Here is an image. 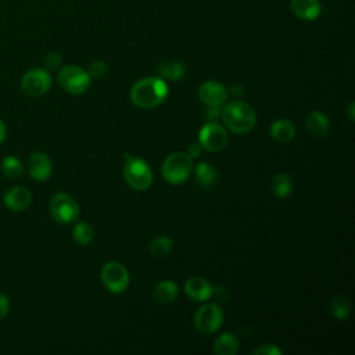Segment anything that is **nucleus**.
<instances>
[{"label":"nucleus","instance_id":"obj_16","mask_svg":"<svg viewBox=\"0 0 355 355\" xmlns=\"http://www.w3.org/2000/svg\"><path fill=\"white\" fill-rule=\"evenodd\" d=\"M270 136L275 141L280 144H286L294 139L295 126L288 119H276L270 125Z\"/></svg>","mask_w":355,"mask_h":355},{"label":"nucleus","instance_id":"obj_4","mask_svg":"<svg viewBox=\"0 0 355 355\" xmlns=\"http://www.w3.org/2000/svg\"><path fill=\"white\" fill-rule=\"evenodd\" d=\"M126 162L123 166V178L126 183L135 190H147L153 183V171L150 165L141 159L126 154Z\"/></svg>","mask_w":355,"mask_h":355},{"label":"nucleus","instance_id":"obj_30","mask_svg":"<svg viewBox=\"0 0 355 355\" xmlns=\"http://www.w3.org/2000/svg\"><path fill=\"white\" fill-rule=\"evenodd\" d=\"M220 107H207L205 118L208 119V122H215V119L220 116Z\"/></svg>","mask_w":355,"mask_h":355},{"label":"nucleus","instance_id":"obj_25","mask_svg":"<svg viewBox=\"0 0 355 355\" xmlns=\"http://www.w3.org/2000/svg\"><path fill=\"white\" fill-rule=\"evenodd\" d=\"M73 240L80 245H87L93 240V229L86 222H79L75 225L72 232Z\"/></svg>","mask_w":355,"mask_h":355},{"label":"nucleus","instance_id":"obj_21","mask_svg":"<svg viewBox=\"0 0 355 355\" xmlns=\"http://www.w3.org/2000/svg\"><path fill=\"white\" fill-rule=\"evenodd\" d=\"M196 179L202 187H212L216 182L218 173L215 168L207 162H198L196 166Z\"/></svg>","mask_w":355,"mask_h":355},{"label":"nucleus","instance_id":"obj_29","mask_svg":"<svg viewBox=\"0 0 355 355\" xmlns=\"http://www.w3.org/2000/svg\"><path fill=\"white\" fill-rule=\"evenodd\" d=\"M60 64H61V57H60V54H57V53H50V54H47V55L44 57V65H46L47 68H50V69L58 68Z\"/></svg>","mask_w":355,"mask_h":355},{"label":"nucleus","instance_id":"obj_18","mask_svg":"<svg viewBox=\"0 0 355 355\" xmlns=\"http://www.w3.org/2000/svg\"><path fill=\"white\" fill-rule=\"evenodd\" d=\"M305 125L315 136H326L330 130V122L320 111H311L305 118Z\"/></svg>","mask_w":355,"mask_h":355},{"label":"nucleus","instance_id":"obj_13","mask_svg":"<svg viewBox=\"0 0 355 355\" xmlns=\"http://www.w3.org/2000/svg\"><path fill=\"white\" fill-rule=\"evenodd\" d=\"M32 202V194L28 189L15 186L11 187L6 194H4V204L8 209L14 212H19L26 209Z\"/></svg>","mask_w":355,"mask_h":355},{"label":"nucleus","instance_id":"obj_14","mask_svg":"<svg viewBox=\"0 0 355 355\" xmlns=\"http://www.w3.org/2000/svg\"><path fill=\"white\" fill-rule=\"evenodd\" d=\"M184 291L194 301H207L212 295L214 287L207 279L193 276L184 283Z\"/></svg>","mask_w":355,"mask_h":355},{"label":"nucleus","instance_id":"obj_6","mask_svg":"<svg viewBox=\"0 0 355 355\" xmlns=\"http://www.w3.org/2000/svg\"><path fill=\"white\" fill-rule=\"evenodd\" d=\"M49 209L53 219L61 225L75 222L79 216V205L75 198L67 193H57L49 202Z\"/></svg>","mask_w":355,"mask_h":355},{"label":"nucleus","instance_id":"obj_33","mask_svg":"<svg viewBox=\"0 0 355 355\" xmlns=\"http://www.w3.org/2000/svg\"><path fill=\"white\" fill-rule=\"evenodd\" d=\"M354 110H355V104H354V101H351V103L348 104V108H347V115H348V119H349L351 122H352L354 118H355Z\"/></svg>","mask_w":355,"mask_h":355},{"label":"nucleus","instance_id":"obj_17","mask_svg":"<svg viewBox=\"0 0 355 355\" xmlns=\"http://www.w3.org/2000/svg\"><path fill=\"white\" fill-rule=\"evenodd\" d=\"M179 294V287L172 280H162L155 284L153 290V298L159 304H171L176 300Z\"/></svg>","mask_w":355,"mask_h":355},{"label":"nucleus","instance_id":"obj_31","mask_svg":"<svg viewBox=\"0 0 355 355\" xmlns=\"http://www.w3.org/2000/svg\"><path fill=\"white\" fill-rule=\"evenodd\" d=\"M10 311V301L6 294H0V319L7 316Z\"/></svg>","mask_w":355,"mask_h":355},{"label":"nucleus","instance_id":"obj_8","mask_svg":"<svg viewBox=\"0 0 355 355\" xmlns=\"http://www.w3.org/2000/svg\"><path fill=\"white\" fill-rule=\"evenodd\" d=\"M194 327L202 333L209 334L216 331L223 323V312L216 304H205L197 309L194 315Z\"/></svg>","mask_w":355,"mask_h":355},{"label":"nucleus","instance_id":"obj_34","mask_svg":"<svg viewBox=\"0 0 355 355\" xmlns=\"http://www.w3.org/2000/svg\"><path fill=\"white\" fill-rule=\"evenodd\" d=\"M6 136H7V128H6L4 122L0 119V144L4 141Z\"/></svg>","mask_w":355,"mask_h":355},{"label":"nucleus","instance_id":"obj_5","mask_svg":"<svg viewBox=\"0 0 355 355\" xmlns=\"http://www.w3.org/2000/svg\"><path fill=\"white\" fill-rule=\"evenodd\" d=\"M92 76L83 68L76 65L62 67L58 72L60 86L71 94H82L90 86Z\"/></svg>","mask_w":355,"mask_h":355},{"label":"nucleus","instance_id":"obj_20","mask_svg":"<svg viewBox=\"0 0 355 355\" xmlns=\"http://www.w3.org/2000/svg\"><path fill=\"white\" fill-rule=\"evenodd\" d=\"M158 73L162 79L166 80H179L184 76V67L178 61H162L158 65Z\"/></svg>","mask_w":355,"mask_h":355},{"label":"nucleus","instance_id":"obj_12","mask_svg":"<svg viewBox=\"0 0 355 355\" xmlns=\"http://www.w3.org/2000/svg\"><path fill=\"white\" fill-rule=\"evenodd\" d=\"M28 172L31 178L37 182L47 180L53 172V165L49 155L42 151L32 153L28 159Z\"/></svg>","mask_w":355,"mask_h":355},{"label":"nucleus","instance_id":"obj_32","mask_svg":"<svg viewBox=\"0 0 355 355\" xmlns=\"http://www.w3.org/2000/svg\"><path fill=\"white\" fill-rule=\"evenodd\" d=\"M201 144L200 143H191L190 146H189V151H187V154L191 157V158H194V157H200L201 155Z\"/></svg>","mask_w":355,"mask_h":355},{"label":"nucleus","instance_id":"obj_28","mask_svg":"<svg viewBox=\"0 0 355 355\" xmlns=\"http://www.w3.org/2000/svg\"><path fill=\"white\" fill-rule=\"evenodd\" d=\"M254 355H282V349L275 344H265L252 351Z\"/></svg>","mask_w":355,"mask_h":355},{"label":"nucleus","instance_id":"obj_27","mask_svg":"<svg viewBox=\"0 0 355 355\" xmlns=\"http://www.w3.org/2000/svg\"><path fill=\"white\" fill-rule=\"evenodd\" d=\"M107 64L104 61H94L89 68V75L93 78H103L107 73Z\"/></svg>","mask_w":355,"mask_h":355},{"label":"nucleus","instance_id":"obj_24","mask_svg":"<svg viewBox=\"0 0 355 355\" xmlns=\"http://www.w3.org/2000/svg\"><path fill=\"white\" fill-rule=\"evenodd\" d=\"M1 171L8 179H17L22 175L24 165L18 158L8 155L1 161Z\"/></svg>","mask_w":355,"mask_h":355},{"label":"nucleus","instance_id":"obj_22","mask_svg":"<svg viewBox=\"0 0 355 355\" xmlns=\"http://www.w3.org/2000/svg\"><path fill=\"white\" fill-rule=\"evenodd\" d=\"M272 193L279 198H286L293 190V180L287 173H277L270 182Z\"/></svg>","mask_w":355,"mask_h":355},{"label":"nucleus","instance_id":"obj_2","mask_svg":"<svg viewBox=\"0 0 355 355\" xmlns=\"http://www.w3.org/2000/svg\"><path fill=\"white\" fill-rule=\"evenodd\" d=\"M220 116L225 125L232 132L239 135L248 133L257 123V114L254 108L248 103L240 100H233L227 103L222 108Z\"/></svg>","mask_w":355,"mask_h":355},{"label":"nucleus","instance_id":"obj_3","mask_svg":"<svg viewBox=\"0 0 355 355\" xmlns=\"http://www.w3.org/2000/svg\"><path fill=\"white\" fill-rule=\"evenodd\" d=\"M193 168V158L187 153L176 151L169 154L162 162V176L171 184L183 183Z\"/></svg>","mask_w":355,"mask_h":355},{"label":"nucleus","instance_id":"obj_1","mask_svg":"<svg viewBox=\"0 0 355 355\" xmlns=\"http://www.w3.org/2000/svg\"><path fill=\"white\" fill-rule=\"evenodd\" d=\"M168 96V85L162 78L148 76L137 80L130 92V101L140 108H153L164 103Z\"/></svg>","mask_w":355,"mask_h":355},{"label":"nucleus","instance_id":"obj_19","mask_svg":"<svg viewBox=\"0 0 355 355\" xmlns=\"http://www.w3.org/2000/svg\"><path fill=\"white\" fill-rule=\"evenodd\" d=\"M239 351V341L232 333L220 334L214 343V352L218 355H236Z\"/></svg>","mask_w":355,"mask_h":355},{"label":"nucleus","instance_id":"obj_26","mask_svg":"<svg viewBox=\"0 0 355 355\" xmlns=\"http://www.w3.org/2000/svg\"><path fill=\"white\" fill-rule=\"evenodd\" d=\"M330 312L337 318V319H345L349 315V301L344 295H338L333 298L330 302Z\"/></svg>","mask_w":355,"mask_h":355},{"label":"nucleus","instance_id":"obj_7","mask_svg":"<svg viewBox=\"0 0 355 355\" xmlns=\"http://www.w3.org/2000/svg\"><path fill=\"white\" fill-rule=\"evenodd\" d=\"M101 282L105 286V288L111 293H122L128 288L130 277L128 269L115 261L107 262L101 269Z\"/></svg>","mask_w":355,"mask_h":355},{"label":"nucleus","instance_id":"obj_10","mask_svg":"<svg viewBox=\"0 0 355 355\" xmlns=\"http://www.w3.org/2000/svg\"><path fill=\"white\" fill-rule=\"evenodd\" d=\"M51 76L44 69H31L21 79V89L29 97H39L49 92Z\"/></svg>","mask_w":355,"mask_h":355},{"label":"nucleus","instance_id":"obj_15","mask_svg":"<svg viewBox=\"0 0 355 355\" xmlns=\"http://www.w3.org/2000/svg\"><path fill=\"white\" fill-rule=\"evenodd\" d=\"M291 11L302 21H313L319 17L322 6L319 0H291Z\"/></svg>","mask_w":355,"mask_h":355},{"label":"nucleus","instance_id":"obj_9","mask_svg":"<svg viewBox=\"0 0 355 355\" xmlns=\"http://www.w3.org/2000/svg\"><path fill=\"white\" fill-rule=\"evenodd\" d=\"M229 140L226 129L216 122H207L198 132V143L202 148L216 153L226 147Z\"/></svg>","mask_w":355,"mask_h":355},{"label":"nucleus","instance_id":"obj_23","mask_svg":"<svg viewBox=\"0 0 355 355\" xmlns=\"http://www.w3.org/2000/svg\"><path fill=\"white\" fill-rule=\"evenodd\" d=\"M173 247V241L168 236H158L155 237L150 244V252L155 258H164L166 257Z\"/></svg>","mask_w":355,"mask_h":355},{"label":"nucleus","instance_id":"obj_11","mask_svg":"<svg viewBox=\"0 0 355 355\" xmlns=\"http://www.w3.org/2000/svg\"><path fill=\"white\" fill-rule=\"evenodd\" d=\"M198 97L207 107H222L227 100V90L219 82L207 80L198 87Z\"/></svg>","mask_w":355,"mask_h":355},{"label":"nucleus","instance_id":"obj_35","mask_svg":"<svg viewBox=\"0 0 355 355\" xmlns=\"http://www.w3.org/2000/svg\"><path fill=\"white\" fill-rule=\"evenodd\" d=\"M233 87H234V89H240V87H241V86H239V85H234V86H233ZM232 92H233V93H239V94H241V93H244V90H243V89H241V90H232Z\"/></svg>","mask_w":355,"mask_h":355}]
</instances>
